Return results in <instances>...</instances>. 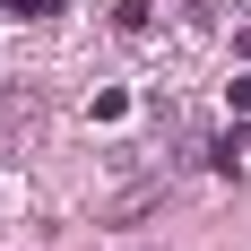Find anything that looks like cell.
<instances>
[{
    "instance_id": "obj_1",
    "label": "cell",
    "mask_w": 251,
    "mask_h": 251,
    "mask_svg": "<svg viewBox=\"0 0 251 251\" xmlns=\"http://www.w3.org/2000/svg\"><path fill=\"white\" fill-rule=\"evenodd\" d=\"M148 208H165V182H139V191H122V200L104 208V226H139Z\"/></svg>"
},
{
    "instance_id": "obj_2",
    "label": "cell",
    "mask_w": 251,
    "mask_h": 251,
    "mask_svg": "<svg viewBox=\"0 0 251 251\" xmlns=\"http://www.w3.org/2000/svg\"><path fill=\"white\" fill-rule=\"evenodd\" d=\"M113 26H122V35H148V26H156V0H122Z\"/></svg>"
},
{
    "instance_id": "obj_3",
    "label": "cell",
    "mask_w": 251,
    "mask_h": 251,
    "mask_svg": "<svg viewBox=\"0 0 251 251\" xmlns=\"http://www.w3.org/2000/svg\"><path fill=\"white\" fill-rule=\"evenodd\" d=\"M61 0H0V18H52Z\"/></svg>"
},
{
    "instance_id": "obj_4",
    "label": "cell",
    "mask_w": 251,
    "mask_h": 251,
    "mask_svg": "<svg viewBox=\"0 0 251 251\" xmlns=\"http://www.w3.org/2000/svg\"><path fill=\"white\" fill-rule=\"evenodd\" d=\"M226 104H234V113H251V78H234V87H226Z\"/></svg>"
}]
</instances>
